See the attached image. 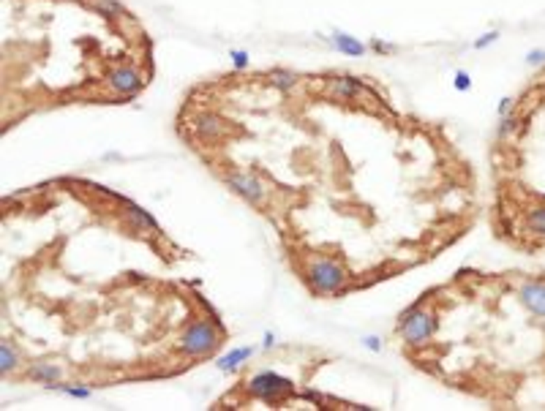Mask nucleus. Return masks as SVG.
<instances>
[{
	"label": "nucleus",
	"mask_w": 545,
	"mask_h": 411,
	"mask_svg": "<svg viewBox=\"0 0 545 411\" xmlns=\"http://www.w3.org/2000/svg\"><path fill=\"white\" fill-rule=\"evenodd\" d=\"M436 332V316L415 303L401 314V338L406 346H425Z\"/></svg>",
	"instance_id": "obj_1"
},
{
	"label": "nucleus",
	"mask_w": 545,
	"mask_h": 411,
	"mask_svg": "<svg viewBox=\"0 0 545 411\" xmlns=\"http://www.w3.org/2000/svg\"><path fill=\"white\" fill-rule=\"evenodd\" d=\"M306 275H308L311 289L319 291V294H338V291H344L347 284H349L347 270L341 264H335L333 259H314L308 264Z\"/></svg>",
	"instance_id": "obj_2"
},
{
	"label": "nucleus",
	"mask_w": 545,
	"mask_h": 411,
	"mask_svg": "<svg viewBox=\"0 0 545 411\" xmlns=\"http://www.w3.org/2000/svg\"><path fill=\"white\" fill-rule=\"evenodd\" d=\"M294 392V381L276 373V371H259L248 381V395H254L264 403H281Z\"/></svg>",
	"instance_id": "obj_3"
},
{
	"label": "nucleus",
	"mask_w": 545,
	"mask_h": 411,
	"mask_svg": "<svg viewBox=\"0 0 545 411\" xmlns=\"http://www.w3.org/2000/svg\"><path fill=\"white\" fill-rule=\"evenodd\" d=\"M221 344L219 338V327L210 324V321H193L191 327L183 332L180 338V351L189 354V357H205V354H213Z\"/></svg>",
	"instance_id": "obj_4"
},
{
	"label": "nucleus",
	"mask_w": 545,
	"mask_h": 411,
	"mask_svg": "<svg viewBox=\"0 0 545 411\" xmlns=\"http://www.w3.org/2000/svg\"><path fill=\"white\" fill-rule=\"evenodd\" d=\"M224 183L235 191V193H240L246 202H251V204H259V202L264 199V186H262V180L254 177V175H248V172H226Z\"/></svg>",
	"instance_id": "obj_5"
},
{
	"label": "nucleus",
	"mask_w": 545,
	"mask_h": 411,
	"mask_svg": "<svg viewBox=\"0 0 545 411\" xmlns=\"http://www.w3.org/2000/svg\"><path fill=\"white\" fill-rule=\"evenodd\" d=\"M106 85L120 95H136L142 90L145 79H142V74L134 65H118V68H112L106 74Z\"/></svg>",
	"instance_id": "obj_6"
},
{
	"label": "nucleus",
	"mask_w": 545,
	"mask_h": 411,
	"mask_svg": "<svg viewBox=\"0 0 545 411\" xmlns=\"http://www.w3.org/2000/svg\"><path fill=\"white\" fill-rule=\"evenodd\" d=\"M518 300H521V305L535 319H545V284H540V281H526V284L518 289Z\"/></svg>",
	"instance_id": "obj_7"
},
{
	"label": "nucleus",
	"mask_w": 545,
	"mask_h": 411,
	"mask_svg": "<svg viewBox=\"0 0 545 411\" xmlns=\"http://www.w3.org/2000/svg\"><path fill=\"white\" fill-rule=\"evenodd\" d=\"M327 90H330V95L344 98V101L360 98L363 93L377 95L371 88H365V82H363V79H354V76H333V79H327Z\"/></svg>",
	"instance_id": "obj_8"
},
{
	"label": "nucleus",
	"mask_w": 545,
	"mask_h": 411,
	"mask_svg": "<svg viewBox=\"0 0 545 411\" xmlns=\"http://www.w3.org/2000/svg\"><path fill=\"white\" fill-rule=\"evenodd\" d=\"M123 207H126V218L131 221V226L136 229V232H148V234H159V221L145 210V207H139L136 202H129V199H123Z\"/></svg>",
	"instance_id": "obj_9"
},
{
	"label": "nucleus",
	"mask_w": 545,
	"mask_h": 411,
	"mask_svg": "<svg viewBox=\"0 0 545 411\" xmlns=\"http://www.w3.org/2000/svg\"><path fill=\"white\" fill-rule=\"evenodd\" d=\"M330 44L338 49V52H344V55H349V58H360V55H365V44L360 41V38H354L349 33L344 31H335L333 33V38H330Z\"/></svg>",
	"instance_id": "obj_10"
},
{
	"label": "nucleus",
	"mask_w": 545,
	"mask_h": 411,
	"mask_svg": "<svg viewBox=\"0 0 545 411\" xmlns=\"http://www.w3.org/2000/svg\"><path fill=\"white\" fill-rule=\"evenodd\" d=\"M254 351H257V348H254V346L232 348L229 354H224V357H219V362H216V368H219V371H224V373H226V371H237V368H240V365H243L246 360H251V357H254Z\"/></svg>",
	"instance_id": "obj_11"
},
{
	"label": "nucleus",
	"mask_w": 545,
	"mask_h": 411,
	"mask_svg": "<svg viewBox=\"0 0 545 411\" xmlns=\"http://www.w3.org/2000/svg\"><path fill=\"white\" fill-rule=\"evenodd\" d=\"M28 376L33 381H38V384H55V381L61 379V368L55 365V362H35L31 365V371H28Z\"/></svg>",
	"instance_id": "obj_12"
},
{
	"label": "nucleus",
	"mask_w": 545,
	"mask_h": 411,
	"mask_svg": "<svg viewBox=\"0 0 545 411\" xmlns=\"http://www.w3.org/2000/svg\"><path fill=\"white\" fill-rule=\"evenodd\" d=\"M267 82H270L276 90L289 93V90L297 88V74H294V71H287V68H273V71L267 74Z\"/></svg>",
	"instance_id": "obj_13"
},
{
	"label": "nucleus",
	"mask_w": 545,
	"mask_h": 411,
	"mask_svg": "<svg viewBox=\"0 0 545 411\" xmlns=\"http://www.w3.org/2000/svg\"><path fill=\"white\" fill-rule=\"evenodd\" d=\"M193 126H196V131H199L202 136H207V139H219V136L224 134V123H221L216 115H210V112H207V115H199Z\"/></svg>",
	"instance_id": "obj_14"
},
{
	"label": "nucleus",
	"mask_w": 545,
	"mask_h": 411,
	"mask_svg": "<svg viewBox=\"0 0 545 411\" xmlns=\"http://www.w3.org/2000/svg\"><path fill=\"white\" fill-rule=\"evenodd\" d=\"M47 389H55V392H63V395H68V398H77V401H88L90 395H93V389L90 387H74V384H47Z\"/></svg>",
	"instance_id": "obj_15"
},
{
	"label": "nucleus",
	"mask_w": 545,
	"mask_h": 411,
	"mask_svg": "<svg viewBox=\"0 0 545 411\" xmlns=\"http://www.w3.org/2000/svg\"><path fill=\"white\" fill-rule=\"evenodd\" d=\"M17 365H19L17 351L8 346V344H0V371L3 373H11V371H17Z\"/></svg>",
	"instance_id": "obj_16"
},
{
	"label": "nucleus",
	"mask_w": 545,
	"mask_h": 411,
	"mask_svg": "<svg viewBox=\"0 0 545 411\" xmlns=\"http://www.w3.org/2000/svg\"><path fill=\"white\" fill-rule=\"evenodd\" d=\"M526 226H529V232H532V234L545 237V207H535V210L529 213V221H526Z\"/></svg>",
	"instance_id": "obj_17"
},
{
	"label": "nucleus",
	"mask_w": 545,
	"mask_h": 411,
	"mask_svg": "<svg viewBox=\"0 0 545 411\" xmlns=\"http://www.w3.org/2000/svg\"><path fill=\"white\" fill-rule=\"evenodd\" d=\"M518 118L515 115H502V120H499V126H496V136L499 139H510L515 131H518Z\"/></svg>",
	"instance_id": "obj_18"
},
{
	"label": "nucleus",
	"mask_w": 545,
	"mask_h": 411,
	"mask_svg": "<svg viewBox=\"0 0 545 411\" xmlns=\"http://www.w3.org/2000/svg\"><path fill=\"white\" fill-rule=\"evenodd\" d=\"M452 85H455V90H458V93H466V90H472V76H469L466 71H455Z\"/></svg>",
	"instance_id": "obj_19"
},
{
	"label": "nucleus",
	"mask_w": 545,
	"mask_h": 411,
	"mask_svg": "<svg viewBox=\"0 0 545 411\" xmlns=\"http://www.w3.org/2000/svg\"><path fill=\"white\" fill-rule=\"evenodd\" d=\"M229 58H232V65H235V68H240V71L248 65V52H246V49H232V52H229Z\"/></svg>",
	"instance_id": "obj_20"
},
{
	"label": "nucleus",
	"mask_w": 545,
	"mask_h": 411,
	"mask_svg": "<svg viewBox=\"0 0 545 411\" xmlns=\"http://www.w3.org/2000/svg\"><path fill=\"white\" fill-rule=\"evenodd\" d=\"M526 65H535V68L545 65V49H532V52H526Z\"/></svg>",
	"instance_id": "obj_21"
},
{
	"label": "nucleus",
	"mask_w": 545,
	"mask_h": 411,
	"mask_svg": "<svg viewBox=\"0 0 545 411\" xmlns=\"http://www.w3.org/2000/svg\"><path fill=\"white\" fill-rule=\"evenodd\" d=\"M496 38H499V33H496V31L482 33V35L477 38V41H475V44H472V47H475V49H485V47H491V44L496 41Z\"/></svg>",
	"instance_id": "obj_22"
},
{
	"label": "nucleus",
	"mask_w": 545,
	"mask_h": 411,
	"mask_svg": "<svg viewBox=\"0 0 545 411\" xmlns=\"http://www.w3.org/2000/svg\"><path fill=\"white\" fill-rule=\"evenodd\" d=\"M363 346L368 348V351H374V354H379L382 351V341L377 335H368V338H363Z\"/></svg>",
	"instance_id": "obj_23"
},
{
	"label": "nucleus",
	"mask_w": 545,
	"mask_h": 411,
	"mask_svg": "<svg viewBox=\"0 0 545 411\" xmlns=\"http://www.w3.org/2000/svg\"><path fill=\"white\" fill-rule=\"evenodd\" d=\"M368 47H371L374 52H379V55H382V52H393V49H395L393 44H387V41H379V38H371V44H368Z\"/></svg>",
	"instance_id": "obj_24"
},
{
	"label": "nucleus",
	"mask_w": 545,
	"mask_h": 411,
	"mask_svg": "<svg viewBox=\"0 0 545 411\" xmlns=\"http://www.w3.org/2000/svg\"><path fill=\"white\" fill-rule=\"evenodd\" d=\"M510 109H513V98L505 95V98L499 101V118H502V115H510Z\"/></svg>",
	"instance_id": "obj_25"
},
{
	"label": "nucleus",
	"mask_w": 545,
	"mask_h": 411,
	"mask_svg": "<svg viewBox=\"0 0 545 411\" xmlns=\"http://www.w3.org/2000/svg\"><path fill=\"white\" fill-rule=\"evenodd\" d=\"M276 346V335L273 332H264V341H262V348H273Z\"/></svg>",
	"instance_id": "obj_26"
},
{
	"label": "nucleus",
	"mask_w": 545,
	"mask_h": 411,
	"mask_svg": "<svg viewBox=\"0 0 545 411\" xmlns=\"http://www.w3.org/2000/svg\"><path fill=\"white\" fill-rule=\"evenodd\" d=\"M303 398H308V401H314V403H317V401H322V395H319V392H314V389H306V392H303Z\"/></svg>",
	"instance_id": "obj_27"
}]
</instances>
